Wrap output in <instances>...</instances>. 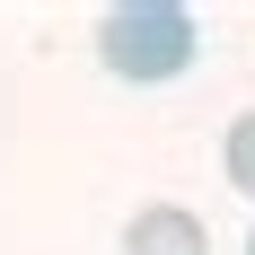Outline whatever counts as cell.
<instances>
[{
  "instance_id": "obj_1",
  "label": "cell",
  "mask_w": 255,
  "mask_h": 255,
  "mask_svg": "<svg viewBox=\"0 0 255 255\" xmlns=\"http://www.w3.org/2000/svg\"><path fill=\"white\" fill-rule=\"evenodd\" d=\"M97 53H106V71H115V79L158 88V79H176L185 62H194V18H185L176 0H132V9H106Z\"/></svg>"
},
{
  "instance_id": "obj_2",
  "label": "cell",
  "mask_w": 255,
  "mask_h": 255,
  "mask_svg": "<svg viewBox=\"0 0 255 255\" xmlns=\"http://www.w3.org/2000/svg\"><path fill=\"white\" fill-rule=\"evenodd\" d=\"M124 255H211V238H203V220L185 203H150V211H132Z\"/></svg>"
},
{
  "instance_id": "obj_4",
  "label": "cell",
  "mask_w": 255,
  "mask_h": 255,
  "mask_svg": "<svg viewBox=\"0 0 255 255\" xmlns=\"http://www.w3.org/2000/svg\"><path fill=\"white\" fill-rule=\"evenodd\" d=\"M247 255H255V238H247Z\"/></svg>"
},
{
  "instance_id": "obj_3",
  "label": "cell",
  "mask_w": 255,
  "mask_h": 255,
  "mask_svg": "<svg viewBox=\"0 0 255 255\" xmlns=\"http://www.w3.org/2000/svg\"><path fill=\"white\" fill-rule=\"evenodd\" d=\"M220 167H229V185H238V194H255V115H238V124H229Z\"/></svg>"
}]
</instances>
